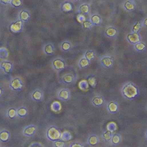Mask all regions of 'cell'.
Masks as SVG:
<instances>
[{"label":"cell","instance_id":"cell-1","mask_svg":"<svg viewBox=\"0 0 147 147\" xmlns=\"http://www.w3.org/2000/svg\"><path fill=\"white\" fill-rule=\"evenodd\" d=\"M122 92L124 97L129 99L135 98L139 93L137 87L131 83L125 84L122 88Z\"/></svg>","mask_w":147,"mask_h":147},{"label":"cell","instance_id":"cell-2","mask_svg":"<svg viewBox=\"0 0 147 147\" xmlns=\"http://www.w3.org/2000/svg\"><path fill=\"white\" fill-rule=\"evenodd\" d=\"M9 86L10 89L13 91H20L24 87V83L21 78L15 77L12 78L9 82Z\"/></svg>","mask_w":147,"mask_h":147},{"label":"cell","instance_id":"cell-3","mask_svg":"<svg viewBox=\"0 0 147 147\" xmlns=\"http://www.w3.org/2000/svg\"><path fill=\"white\" fill-rule=\"evenodd\" d=\"M57 98L61 101L67 102L71 99V92L68 88H61L57 91Z\"/></svg>","mask_w":147,"mask_h":147},{"label":"cell","instance_id":"cell-4","mask_svg":"<svg viewBox=\"0 0 147 147\" xmlns=\"http://www.w3.org/2000/svg\"><path fill=\"white\" fill-rule=\"evenodd\" d=\"M76 80V76L74 74L67 73L62 75L61 81L63 84L71 85L74 84Z\"/></svg>","mask_w":147,"mask_h":147},{"label":"cell","instance_id":"cell-5","mask_svg":"<svg viewBox=\"0 0 147 147\" xmlns=\"http://www.w3.org/2000/svg\"><path fill=\"white\" fill-rule=\"evenodd\" d=\"M66 63L61 59H55L52 62V67L56 71L60 72L63 70L66 67Z\"/></svg>","mask_w":147,"mask_h":147},{"label":"cell","instance_id":"cell-6","mask_svg":"<svg viewBox=\"0 0 147 147\" xmlns=\"http://www.w3.org/2000/svg\"><path fill=\"white\" fill-rule=\"evenodd\" d=\"M32 100L35 102H41L44 99L43 91L40 89H36L32 92L30 95Z\"/></svg>","mask_w":147,"mask_h":147},{"label":"cell","instance_id":"cell-7","mask_svg":"<svg viewBox=\"0 0 147 147\" xmlns=\"http://www.w3.org/2000/svg\"><path fill=\"white\" fill-rule=\"evenodd\" d=\"M47 135L52 139H57L59 137L60 131L59 129L55 125H51L47 130Z\"/></svg>","mask_w":147,"mask_h":147},{"label":"cell","instance_id":"cell-8","mask_svg":"<svg viewBox=\"0 0 147 147\" xmlns=\"http://www.w3.org/2000/svg\"><path fill=\"white\" fill-rule=\"evenodd\" d=\"M37 129V127L35 125L30 124L24 128L23 133L25 135L31 136L35 134Z\"/></svg>","mask_w":147,"mask_h":147},{"label":"cell","instance_id":"cell-9","mask_svg":"<svg viewBox=\"0 0 147 147\" xmlns=\"http://www.w3.org/2000/svg\"><path fill=\"white\" fill-rule=\"evenodd\" d=\"M0 67H1V69L3 71V72L6 74L11 73L13 68L12 64L10 61H6L1 62Z\"/></svg>","mask_w":147,"mask_h":147},{"label":"cell","instance_id":"cell-10","mask_svg":"<svg viewBox=\"0 0 147 147\" xmlns=\"http://www.w3.org/2000/svg\"><path fill=\"white\" fill-rule=\"evenodd\" d=\"M100 64L102 66L107 68H110L112 66L113 60L112 57L110 56H104L100 59Z\"/></svg>","mask_w":147,"mask_h":147},{"label":"cell","instance_id":"cell-11","mask_svg":"<svg viewBox=\"0 0 147 147\" xmlns=\"http://www.w3.org/2000/svg\"><path fill=\"white\" fill-rule=\"evenodd\" d=\"M17 117L24 118L28 115V110L25 106H20L17 108Z\"/></svg>","mask_w":147,"mask_h":147},{"label":"cell","instance_id":"cell-12","mask_svg":"<svg viewBox=\"0 0 147 147\" xmlns=\"http://www.w3.org/2000/svg\"><path fill=\"white\" fill-rule=\"evenodd\" d=\"M127 39L130 43L136 44L140 42V36L138 33H133L128 35Z\"/></svg>","mask_w":147,"mask_h":147},{"label":"cell","instance_id":"cell-13","mask_svg":"<svg viewBox=\"0 0 147 147\" xmlns=\"http://www.w3.org/2000/svg\"><path fill=\"white\" fill-rule=\"evenodd\" d=\"M22 28H23V21L21 20L13 23L10 27L11 30L14 33H18L20 32Z\"/></svg>","mask_w":147,"mask_h":147},{"label":"cell","instance_id":"cell-14","mask_svg":"<svg viewBox=\"0 0 147 147\" xmlns=\"http://www.w3.org/2000/svg\"><path fill=\"white\" fill-rule=\"evenodd\" d=\"M103 98L100 96H95L92 99V103L93 105L96 107H99L104 103Z\"/></svg>","mask_w":147,"mask_h":147},{"label":"cell","instance_id":"cell-15","mask_svg":"<svg viewBox=\"0 0 147 147\" xmlns=\"http://www.w3.org/2000/svg\"><path fill=\"white\" fill-rule=\"evenodd\" d=\"M107 108L109 112L112 113H116L118 110V105L116 102L112 101L108 104Z\"/></svg>","mask_w":147,"mask_h":147},{"label":"cell","instance_id":"cell-16","mask_svg":"<svg viewBox=\"0 0 147 147\" xmlns=\"http://www.w3.org/2000/svg\"><path fill=\"white\" fill-rule=\"evenodd\" d=\"M6 115L10 119H14L17 117V108L14 107L9 108L7 111Z\"/></svg>","mask_w":147,"mask_h":147},{"label":"cell","instance_id":"cell-17","mask_svg":"<svg viewBox=\"0 0 147 147\" xmlns=\"http://www.w3.org/2000/svg\"><path fill=\"white\" fill-rule=\"evenodd\" d=\"M45 53L46 54H53L55 51V48L52 43H48L44 48Z\"/></svg>","mask_w":147,"mask_h":147},{"label":"cell","instance_id":"cell-18","mask_svg":"<svg viewBox=\"0 0 147 147\" xmlns=\"http://www.w3.org/2000/svg\"><path fill=\"white\" fill-rule=\"evenodd\" d=\"M90 64V61L84 57L80 60L79 62V67L80 68H85L88 67Z\"/></svg>","mask_w":147,"mask_h":147},{"label":"cell","instance_id":"cell-19","mask_svg":"<svg viewBox=\"0 0 147 147\" xmlns=\"http://www.w3.org/2000/svg\"><path fill=\"white\" fill-rule=\"evenodd\" d=\"M106 35L108 37H113L117 34V30L116 29L113 27L108 28L105 31Z\"/></svg>","mask_w":147,"mask_h":147},{"label":"cell","instance_id":"cell-20","mask_svg":"<svg viewBox=\"0 0 147 147\" xmlns=\"http://www.w3.org/2000/svg\"><path fill=\"white\" fill-rule=\"evenodd\" d=\"M80 13L82 14H87L89 12V7L86 4H83L80 6L79 9Z\"/></svg>","mask_w":147,"mask_h":147},{"label":"cell","instance_id":"cell-21","mask_svg":"<svg viewBox=\"0 0 147 147\" xmlns=\"http://www.w3.org/2000/svg\"><path fill=\"white\" fill-rule=\"evenodd\" d=\"M90 21L93 25H98L101 22V19L98 15H94L91 17Z\"/></svg>","mask_w":147,"mask_h":147},{"label":"cell","instance_id":"cell-22","mask_svg":"<svg viewBox=\"0 0 147 147\" xmlns=\"http://www.w3.org/2000/svg\"><path fill=\"white\" fill-rule=\"evenodd\" d=\"M124 7L128 10H132L135 8V4L133 2L131 1H127L124 4Z\"/></svg>","mask_w":147,"mask_h":147},{"label":"cell","instance_id":"cell-23","mask_svg":"<svg viewBox=\"0 0 147 147\" xmlns=\"http://www.w3.org/2000/svg\"><path fill=\"white\" fill-rule=\"evenodd\" d=\"M30 16L29 13L25 10H23L20 13V18L21 20H22V21H26L28 20V19L30 18Z\"/></svg>","mask_w":147,"mask_h":147},{"label":"cell","instance_id":"cell-24","mask_svg":"<svg viewBox=\"0 0 147 147\" xmlns=\"http://www.w3.org/2000/svg\"><path fill=\"white\" fill-rule=\"evenodd\" d=\"M94 56H95V54L93 51L92 50H88L86 52L85 54V58L90 61L94 58Z\"/></svg>","mask_w":147,"mask_h":147},{"label":"cell","instance_id":"cell-25","mask_svg":"<svg viewBox=\"0 0 147 147\" xmlns=\"http://www.w3.org/2000/svg\"><path fill=\"white\" fill-rule=\"evenodd\" d=\"M9 133L6 130H3L1 132V138L3 141H7L9 137Z\"/></svg>","mask_w":147,"mask_h":147},{"label":"cell","instance_id":"cell-26","mask_svg":"<svg viewBox=\"0 0 147 147\" xmlns=\"http://www.w3.org/2000/svg\"><path fill=\"white\" fill-rule=\"evenodd\" d=\"M88 82L92 87H94L97 84L96 78L94 76H90L88 79Z\"/></svg>","mask_w":147,"mask_h":147},{"label":"cell","instance_id":"cell-27","mask_svg":"<svg viewBox=\"0 0 147 147\" xmlns=\"http://www.w3.org/2000/svg\"><path fill=\"white\" fill-rule=\"evenodd\" d=\"M135 47L136 50L137 51H142L145 49L146 46L143 42H139L135 44Z\"/></svg>","mask_w":147,"mask_h":147},{"label":"cell","instance_id":"cell-28","mask_svg":"<svg viewBox=\"0 0 147 147\" xmlns=\"http://www.w3.org/2000/svg\"><path fill=\"white\" fill-rule=\"evenodd\" d=\"M141 27H142V23L140 22H138L133 27V29H132L133 33H138L141 29Z\"/></svg>","mask_w":147,"mask_h":147},{"label":"cell","instance_id":"cell-29","mask_svg":"<svg viewBox=\"0 0 147 147\" xmlns=\"http://www.w3.org/2000/svg\"><path fill=\"white\" fill-rule=\"evenodd\" d=\"M62 9L65 12H68L72 9V6L69 3H65L62 6Z\"/></svg>","mask_w":147,"mask_h":147},{"label":"cell","instance_id":"cell-30","mask_svg":"<svg viewBox=\"0 0 147 147\" xmlns=\"http://www.w3.org/2000/svg\"><path fill=\"white\" fill-rule=\"evenodd\" d=\"M61 47L63 51H68L71 48V45L68 42H65L62 44Z\"/></svg>","mask_w":147,"mask_h":147},{"label":"cell","instance_id":"cell-31","mask_svg":"<svg viewBox=\"0 0 147 147\" xmlns=\"http://www.w3.org/2000/svg\"><path fill=\"white\" fill-rule=\"evenodd\" d=\"M83 25L85 28L88 29H90V28L92 27L93 24L91 22V21L87 20L83 22Z\"/></svg>","mask_w":147,"mask_h":147},{"label":"cell","instance_id":"cell-32","mask_svg":"<svg viewBox=\"0 0 147 147\" xmlns=\"http://www.w3.org/2000/svg\"><path fill=\"white\" fill-rule=\"evenodd\" d=\"M89 143L92 145H94L97 143V137L95 136H92L89 139Z\"/></svg>","mask_w":147,"mask_h":147},{"label":"cell","instance_id":"cell-33","mask_svg":"<svg viewBox=\"0 0 147 147\" xmlns=\"http://www.w3.org/2000/svg\"><path fill=\"white\" fill-rule=\"evenodd\" d=\"M11 1L12 4L15 7H19L21 5V2L20 1L16 0V1Z\"/></svg>","mask_w":147,"mask_h":147},{"label":"cell","instance_id":"cell-34","mask_svg":"<svg viewBox=\"0 0 147 147\" xmlns=\"http://www.w3.org/2000/svg\"><path fill=\"white\" fill-rule=\"evenodd\" d=\"M55 145L57 147H63L64 143L63 142H57L56 143Z\"/></svg>","mask_w":147,"mask_h":147},{"label":"cell","instance_id":"cell-35","mask_svg":"<svg viewBox=\"0 0 147 147\" xmlns=\"http://www.w3.org/2000/svg\"><path fill=\"white\" fill-rule=\"evenodd\" d=\"M71 147H83V146L79 144H72Z\"/></svg>","mask_w":147,"mask_h":147},{"label":"cell","instance_id":"cell-36","mask_svg":"<svg viewBox=\"0 0 147 147\" xmlns=\"http://www.w3.org/2000/svg\"><path fill=\"white\" fill-rule=\"evenodd\" d=\"M144 25L147 27V18L145 19V20L144 21Z\"/></svg>","mask_w":147,"mask_h":147}]
</instances>
